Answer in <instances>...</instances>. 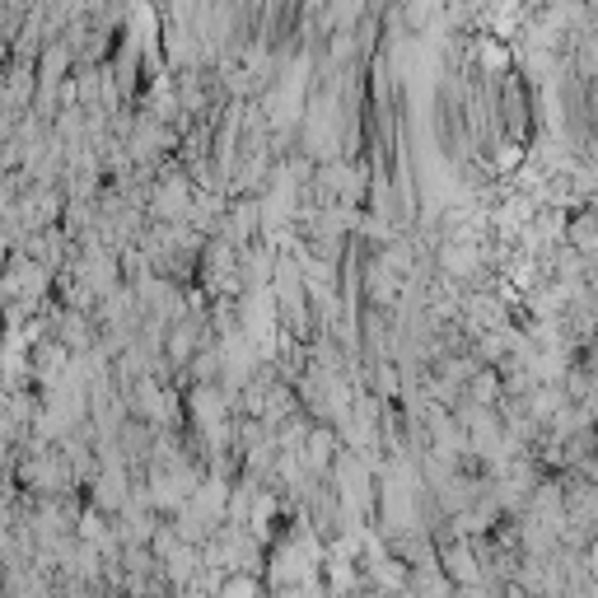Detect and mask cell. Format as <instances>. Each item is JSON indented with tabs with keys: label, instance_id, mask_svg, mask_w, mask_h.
I'll use <instances>...</instances> for the list:
<instances>
[{
	"label": "cell",
	"instance_id": "cell-5",
	"mask_svg": "<svg viewBox=\"0 0 598 598\" xmlns=\"http://www.w3.org/2000/svg\"><path fill=\"white\" fill-rule=\"evenodd\" d=\"M543 6H570V0H543Z\"/></svg>",
	"mask_w": 598,
	"mask_h": 598
},
{
	"label": "cell",
	"instance_id": "cell-3",
	"mask_svg": "<svg viewBox=\"0 0 598 598\" xmlns=\"http://www.w3.org/2000/svg\"><path fill=\"white\" fill-rule=\"evenodd\" d=\"M566 244L580 252V258H598V210L580 206L575 216H566Z\"/></svg>",
	"mask_w": 598,
	"mask_h": 598
},
{
	"label": "cell",
	"instance_id": "cell-4",
	"mask_svg": "<svg viewBox=\"0 0 598 598\" xmlns=\"http://www.w3.org/2000/svg\"><path fill=\"white\" fill-rule=\"evenodd\" d=\"M473 52H477V61H482L486 71H496V75H505V71H509V52L501 48L496 38H477V48H473Z\"/></svg>",
	"mask_w": 598,
	"mask_h": 598
},
{
	"label": "cell",
	"instance_id": "cell-1",
	"mask_svg": "<svg viewBox=\"0 0 598 598\" xmlns=\"http://www.w3.org/2000/svg\"><path fill=\"white\" fill-rule=\"evenodd\" d=\"M14 482L29 496H75L80 491L66 454L56 448V440H42V435H29L14 448Z\"/></svg>",
	"mask_w": 598,
	"mask_h": 598
},
{
	"label": "cell",
	"instance_id": "cell-2",
	"mask_svg": "<svg viewBox=\"0 0 598 598\" xmlns=\"http://www.w3.org/2000/svg\"><path fill=\"white\" fill-rule=\"evenodd\" d=\"M402 290H408V281H402V276L370 248V258H365V299H370L374 309H389L393 313L402 305Z\"/></svg>",
	"mask_w": 598,
	"mask_h": 598
}]
</instances>
